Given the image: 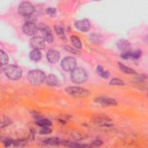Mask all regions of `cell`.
<instances>
[{
  "mask_svg": "<svg viewBox=\"0 0 148 148\" xmlns=\"http://www.w3.org/2000/svg\"><path fill=\"white\" fill-rule=\"evenodd\" d=\"M35 11V8L34 5L28 1L21 2L17 8L18 13L24 17H29L31 16Z\"/></svg>",
  "mask_w": 148,
  "mask_h": 148,
  "instance_id": "obj_5",
  "label": "cell"
},
{
  "mask_svg": "<svg viewBox=\"0 0 148 148\" xmlns=\"http://www.w3.org/2000/svg\"><path fill=\"white\" fill-rule=\"evenodd\" d=\"M46 75L43 71L40 69H32L27 74V80L33 86H39L45 82Z\"/></svg>",
  "mask_w": 148,
  "mask_h": 148,
  "instance_id": "obj_1",
  "label": "cell"
},
{
  "mask_svg": "<svg viewBox=\"0 0 148 148\" xmlns=\"http://www.w3.org/2000/svg\"><path fill=\"white\" fill-rule=\"evenodd\" d=\"M118 66H119V68L120 69V71H121L124 73H126L128 75H135L138 74L136 71H135L134 69L125 65L122 62H119Z\"/></svg>",
  "mask_w": 148,
  "mask_h": 148,
  "instance_id": "obj_17",
  "label": "cell"
},
{
  "mask_svg": "<svg viewBox=\"0 0 148 148\" xmlns=\"http://www.w3.org/2000/svg\"><path fill=\"white\" fill-rule=\"evenodd\" d=\"M89 40L95 44H101L104 40L103 36L98 33H92L89 35Z\"/></svg>",
  "mask_w": 148,
  "mask_h": 148,
  "instance_id": "obj_15",
  "label": "cell"
},
{
  "mask_svg": "<svg viewBox=\"0 0 148 148\" xmlns=\"http://www.w3.org/2000/svg\"><path fill=\"white\" fill-rule=\"evenodd\" d=\"M9 62V57L8 54L3 50H0V64L1 66L7 65Z\"/></svg>",
  "mask_w": 148,
  "mask_h": 148,
  "instance_id": "obj_24",
  "label": "cell"
},
{
  "mask_svg": "<svg viewBox=\"0 0 148 148\" xmlns=\"http://www.w3.org/2000/svg\"><path fill=\"white\" fill-rule=\"evenodd\" d=\"M14 141V140L12 139V138H5L3 140V143L4 145H5V146L9 147V146H10L11 145H13Z\"/></svg>",
  "mask_w": 148,
  "mask_h": 148,
  "instance_id": "obj_34",
  "label": "cell"
},
{
  "mask_svg": "<svg viewBox=\"0 0 148 148\" xmlns=\"http://www.w3.org/2000/svg\"><path fill=\"white\" fill-rule=\"evenodd\" d=\"M45 12L46 14L51 17H54L57 14V9L53 7H49L46 9Z\"/></svg>",
  "mask_w": 148,
  "mask_h": 148,
  "instance_id": "obj_30",
  "label": "cell"
},
{
  "mask_svg": "<svg viewBox=\"0 0 148 148\" xmlns=\"http://www.w3.org/2000/svg\"><path fill=\"white\" fill-rule=\"evenodd\" d=\"M65 91L67 94L75 98H86L91 95V92L90 90L76 86L66 87Z\"/></svg>",
  "mask_w": 148,
  "mask_h": 148,
  "instance_id": "obj_4",
  "label": "cell"
},
{
  "mask_svg": "<svg viewBox=\"0 0 148 148\" xmlns=\"http://www.w3.org/2000/svg\"><path fill=\"white\" fill-rule=\"evenodd\" d=\"M42 144L47 146H57L60 144V141L58 138L51 137L45 139L42 142Z\"/></svg>",
  "mask_w": 148,
  "mask_h": 148,
  "instance_id": "obj_20",
  "label": "cell"
},
{
  "mask_svg": "<svg viewBox=\"0 0 148 148\" xmlns=\"http://www.w3.org/2000/svg\"><path fill=\"white\" fill-rule=\"evenodd\" d=\"M70 40L72 45L75 48L78 50H80L82 48V43L78 36L76 35H72L70 37Z\"/></svg>",
  "mask_w": 148,
  "mask_h": 148,
  "instance_id": "obj_18",
  "label": "cell"
},
{
  "mask_svg": "<svg viewBox=\"0 0 148 148\" xmlns=\"http://www.w3.org/2000/svg\"><path fill=\"white\" fill-rule=\"evenodd\" d=\"M94 102L95 103H99L102 106H116L117 105V102L116 99L109 98L108 97H98L94 99Z\"/></svg>",
  "mask_w": 148,
  "mask_h": 148,
  "instance_id": "obj_11",
  "label": "cell"
},
{
  "mask_svg": "<svg viewBox=\"0 0 148 148\" xmlns=\"http://www.w3.org/2000/svg\"><path fill=\"white\" fill-rule=\"evenodd\" d=\"M74 26L78 31L82 32H87L91 29V24L89 20L83 18L76 21L74 23Z\"/></svg>",
  "mask_w": 148,
  "mask_h": 148,
  "instance_id": "obj_10",
  "label": "cell"
},
{
  "mask_svg": "<svg viewBox=\"0 0 148 148\" xmlns=\"http://www.w3.org/2000/svg\"><path fill=\"white\" fill-rule=\"evenodd\" d=\"M60 53L57 50L51 49L48 50L46 54L47 61L51 64L57 63L60 59Z\"/></svg>",
  "mask_w": 148,
  "mask_h": 148,
  "instance_id": "obj_12",
  "label": "cell"
},
{
  "mask_svg": "<svg viewBox=\"0 0 148 148\" xmlns=\"http://www.w3.org/2000/svg\"><path fill=\"white\" fill-rule=\"evenodd\" d=\"M64 49L66 51L74 54V55H77V56H80L81 54V52L79 50L75 48L74 47H72L68 45H65L64 47Z\"/></svg>",
  "mask_w": 148,
  "mask_h": 148,
  "instance_id": "obj_26",
  "label": "cell"
},
{
  "mask_svg": "<svg viewBox=\"0 0 148 148\" xmlns=\"http://www.w3.org/2000/svg\"><path fill=\"white\" fill-rule=\"evenodd\" d=\"M29 45L33 49L42 50L45 47L46 42L40 36H34L29 40Z\"/></svg>",
  "mask_w": 148,
  "mask_h": 148,
  "instance_id": "obj_9",
  "label": "cell"
},
{
  "mask_svg": "<svg viewBox=\"0 0 148 148\" xmlns=\"http://www.w3.org/2000/svg\"><path fill=\"white\" fill-rule=\"evenodd\" d=\"M36 124L40 127H51L52 125L51 121L45 118H38L36 120Z\"/></svg>",
  "mask_w": 148,
  "mask_h": 148,
  "instance_id": "obj_23",
  "label": "cell"
},
{
  "mask_svg": "<svg viewBox=\"0 0 148 148\" xmlns=\"http://www.w3.org/2000/svg\"><path fill=\"white\" fill-rule=\"evenodd\" d=\"M12 123V120L8 117L4 116L2 118L1 123V128H3L5 127H6L10 124H11Z\"/></svg>",
  "mask_w": 148,
  "mask_h": 148,
  "instance_id": "obj_28",
  "label": "cell"
},
{
  "mask_svg": "<svg viewBox=\"0 0 148 148\" xmlns=\"http://www.w3.org/2000/svg\"><path fill=\"white\" fill-rule=\"evenodd\" d=\"M109 85L111 86H123L125 84V82L121 79L117 77H113L112 78L109 82Z\"/></svg>",
  "mask_w": 148,
  "mask_h": 148,
  "instance_id": "obj_25",
  "label": "cell"
},
{
  "mask_svg": "<svg viewBox=\"0 0 148 148\" xmlns=\"http://www.w3.org/2000/svg\"><path fill=\"white\" fill-rule=\"evenodd\" d=\"M71 81L75 84H82L88 79V75L86 70L81 67H76L71 72Z\"/></svg>",
  "mask_w": 148,
  "mask_h": 148,
  "instance_id": "obj_3",
  "label": "cell"
},
{
  "mask_svg": "<svg viewBox=\"0 0 148 148\" xmlns=\"http://www.w3.org/2000/svg\"><path fill=\"white\" fill-rule=\"evenodd\" d=\"M61 144L68 147H76V148H84V147H90L89 145L86 144H81L76 142H69V141H63L61 142Z\"/></svg>",
  "mask_w": 148,
  "mask_h": 148,
  "instance_id": "obj_21",
  "label": "cell"
},
{
  "mask_svg": "<svg viewBox=\"0 0 148 148\" xmlns=\"http://www.w3.org/2000/svg\"><path fill=\"white\" fill-rule=\"evenodd\" d=\"M29 59L34 62H38L40 60L42 57V53L39 50L32 49L29 53Z\"/></svg>",
  "mask_w": 148,
  "mask_h": 148,
  "instance_id": "obj_16",
  "label": "cell"
},
{
  "mask_svg": "<svg viewBox=\"0 0 148 148\" xmlns=\"http://www.w3.org/2000/svg\"><path fill=\"white\" fill-rule=\"evenodd\" d=\"M131 50H128V51H123L121 52V54L120 55V57L123 60H128L131 58Z\"/></svg>",
  "mask_w": 148,
  "mask_h": 148,
  "instance_id": "obj_31",
  "label": "cell"
},
{
  "mask_svg": "<svg viewBox=\"0 0 148 148\" xmlns=\"http://www.w3.org/2000/svg\"><path fill=\"white\" fill-rule=\"evenodd\" d=\"M103 142L101 140L99 139H97L94 140L93 142H92L90 145V147H99L101 145H102Z\"/></svg>",
  "mask_w": 148,
  "mask_h": 148,
  "instance_id": "obj_33",
  "label": "cell"
},
{
  "mask_svg": "<svg viewBox=\"0 0 148 148\" xmlns=\"http://www.w3.org/2000/svg\"><path fill=\"white\" fill-rule=\"evenodd\" d=\"M60 65L64 71L71 72L77 67V61L73 57L67 56L63 58Z\"/></svg>",
  "mask_w": 148,
  "mask_h": 148,
  "instance_id": "obj_6",
  "label": "cell"
},
{
  "mask_svg": "<svg viewBox=\"0 0 148 148\" xmlns=\"http://www.w3.org/2000/svg\"><path fill=\"white\" fill-rule=\"evenodd\" d=\"M96 72L100 77L103 79H108L110 76V72L107 70H105L103 67L100 65L97 66Z\"/></svg>",
  "mask_w": 148,
  "mask_h": 148,
  "instance_id": "obj_19",
  "label": "cell"
},
{
  "mask_svg": "<svg viewBox=\"0 0 148 148\" xmlns=\"http://www.w3.org/2000/svg\"><path fill=\"white\" fill-rule=\"evenodd\" d=\"M38 30L40 31L43 35V38L46 42L51 43L53 42V35L50 27L43 23H40L38 25Z\"/></svg>",
  "mask_w": 148,
  "mask_h": 148,
  "instance_id": "obj_7",
  "label": "cell"
},
{
  "mask_svg": "<svg viewBox=\"0 0 148 148\" xmlns=\"http://www.w3.org/2000/svg\"><path fill=\"white\" fill-rule=\"evenodd\" d=\"M54 31L56 32L57 35L58 36V38L60 39H61V40H62L64 41L66 40V35L65 34L64 29L62 28V27H61L60 25H56L54 26Z\"/></svg>",
  "mask_w": 148,
  "mask_h": 148,
  "instance_id": "obj_22",
  "label": "cell"
},
{
  "mask_svg": "<svg viewBox=\"0 0 148 148\" xmlns=\"http://www.w3.org/2000/svg\"><path fill=\"white\" fill-rule=\"evenodd\" d=\"M22 30L23 33L27 36H35L38 32V25H36L33 21H28L25 22L23 27Z\"/></svg>",
  "mask_w": 148,
  "mask_h": 148,
  "instance_id": "obj_8",
  "label": "cell"
},
{
  "mask_svg": "<svg viewBox=\"0 0 148 148\" xmlns=\"http://www.w3.org/2000/svg\"><path fill=\"white\" fill-rule=\"evenodd\" d=\"M52 130L50 127H42V128L39 131V133L41 135H46L51 133Z\"/></svg>",
  "mask_w": 148,
  "mask_h": 148,
  "instance_id": "obj_32",
  "label": "cell"
},
{
  "mask_svg": "<svg viewBox=\"0 0 148 148\" xmlns=\"http://www.w3.org/2000/svg\"><path fill=\"white\" fill-rule=\"evenodd\" d=\"M45 82L47 85L50 87H57L60 83L58 78L53 73L46 76Z\"/></svg>",
  "mask_w": 148,
  "mask_h": 148,
  "instance_id": "obj_13",
  "label": "cell"
},
{
  "mask_svg": "<svg viewBox=\"0 0 148 148\" xmlns=\"http://www.w3.org/2000/svg\"><path fill=\"white\" fill-rule=\"evenodd\" d=\"M6 76L12 80H18L22 76L21 68L14 64H9L5 66L3 69Z\"/></svg>",
  "mask_w": 148,
  "mask_h": 148,
  "instance_id": "obj_2",
  "label": "cell"
},
{
  "mask_svg": "<svg viewBox=\"0 0 148 148\" xmlns=\"http://www.w3.org/2000/svg\"><path fill=\"white\" fill-rule=\"evenodd\" d=\"M136 76L134 78V80L136 83H143L147 79V76L146 74H140L136 75Z\"/></svg>",
  "mask_w": 148,
  "mask_h": 148,
  "instance_id": "obj_27",
  "label": "cell"
},
{
  "mask_svg": "<svg viewBox=\"0 0 148 148\" xmlns=\"http://www.w3.org/2000/svg\"><path fill=\"white\" fill-rule=\"evenodd\" d=\"M141 55H142L141 50L136 49L134 51H131V58L133 60H138L141 57Z\"/></svg>",
  "mask_w": 148,
  "mask_h": 148,
  "instance_id": "obj_29",
  "label": "cell"
},
{
  "mask_svg": "<svg viewBox=\"0 0 148 148\" xmlns=\"http://www.w3.org/2000/svg\"><path fill=\"white\" fill-rule=\"evenodd\" d=\"M116 45L118 49L121 52L131 50V43L126 39H121L119 40L116 43Z\"/></svg>",
  "mask_w": 148,
  "mask_h": 148,
  "instance_id": "obj_14",
  "label": "cell"
}]
</instances>
